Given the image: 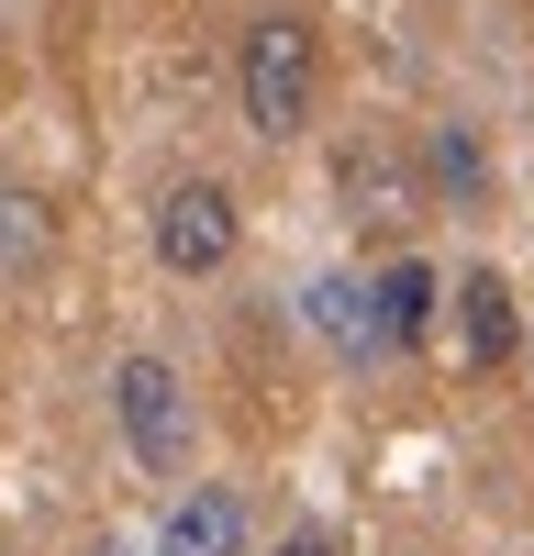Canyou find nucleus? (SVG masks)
<instances>
[{"label": "nucleus", "mask_w": 534, "mask_h": 556, "mask_svg": "<svg viewBox=\"0 0 534 556\" xmlns=\"http://www.w3.org/2000/svg\"><path fill=\"white\" fill-rule=\"evenodd\" d=\"M368 290H379V323H390V345H423V334H434V301H445V278H434L423 256H390V267L368 278Z\"/></svg>", "instance_id": "nucleus-7"}, {"label": "nucleus", "mask_w": 534, "mask_h": 556, "mask_svg": "<svg viewBox=\"0 0 534 556\" xmlns=\"http://www.w3.org/2000/svg\"><path fill=\"white\" fill-rule=\"evenodd\" d=\"M89 556H123V545H89Z\"/></svg>", "instance_id": "nucleus-12"}, {"label": "nucleus", "mask_w": 534, "mask_h": 556, "mask_svg": "<svg viewBox=\"0 0 534 556\" xmlns=\"http://www.w3.org/2000/svg\"><path fill=\"white\" fill-rule=\"evenodd\" d=\"M423 178H434L445 201H479V190H490V156H479V134H468V123H434V134H423Z\"/></svg>", "instance_id": "nucleus-8"}, {"label": "nucleus", "mask_w": 534, "mask_h": 556, "mask_svg": "<svg viewBox=\"0 0 534 556\" xmlns=\"http://www.w3.org/2000/svg\"><path fill=\"white\" fill-rule=\"evenodd\" d=\"M156 556H245V501H234V490H190V501L167 513Z\"/></svg>", "instance_id": "nucleus-6"}, {"label": "nucleus", "mask_w": 534, "mask_h": 556, "mask_svg": "<svg viewBox=\"0 0 534 556\" xmlns=\"http://www.w3.org/2000/svg\"><path fill=\"white\" fill-rule=\"evenodd\" d=\"M457 356L479 367V379L523 356V312H512V278H501V267H468V278H457Z\"/></svg>", "instance_id": "nucleus-4"}, {"label": "nucleus", "mask_w": 534, "mask_h": 556, "mask_svg": "<svg viewBox=\"0 0 534 556\" xmlns=\"http://www.w3.org/2000/svg\"><path fill=\"white\" fill-rule=\"evenodd\" d=\"M345 190H356V223H412V201H400V167H390V156H356Z\"/></svg>", "instance_id": "nucleus-9"}, {"label": "nucleus", "mask_w": 534, "mask_h": 556, "mask_svg": "<svg viewBox=\"0 0 534 556\" xmlns=\"http://www.w3.org/2000/svg\"><path fill=\"white\" fill-rule=\"evenodd\" d=\"M112 424H123V445H134V468H156V479H178V468H190V445H201L190 390H178L167 356H123V367H112Z\"/></svg>", "instance_id": "nucleus-2"}, {"label": "nucleus", "mask_w": 534, "mask_h": 556, "mask_svg": "<svg viewBox=\"0 0 534 556\" xmlns=\"http://www.w3.org/2000/svg\"><path fill=\"white\" fill-rule=\"evenodd\" d=\"M234 190L223 178H178V190H156V256L178 267V278H212L223 256H234Z\"/></svg>", "instance_id": "nucleus-3"}, {"label": "nucleus", "mask_w": 534, "mask_h": 556, "mask_svg": "<svg viewBox=\"0 0 534 556\" xmlns=\"http://www.w3.org/2000/svg\"><path fill=\"white\" fill-rule=\"evenodd\" d=\"M301 312H312V334H323L345 367L390 356V323H379V290H368V278H312V290H301Z\"/></svg>", "instance_id": "nucleus-5"}, {"label": "nucleus", "mask_w": 534, "mask_h": 556, "mask_svg": "<svg viewBox=\"0 0 534 556\" xmlns=\"http://www.w3.org/2000/svg\"><path fill=\"white\" fill-rule=\"evenodd\" d=\"M234 112H245L256 146H290V134H312V112H323V45H312L301 12L245 23V45H234Z\"/></svg>", "instance_id": "nucleus-1"}, {"label": "nucleus", "mask_w": 534, "mask_h": 556, "mask_svg": "<svg viewBox=\"0 0 534 556\" xmlns=\"http://www.w3.org/2000/svg\"><path fill=\"white\" fill-rule=\"evenodd\" d=\"M44 256V223H34V201L12 190V223H0V267H34Z\"/></svg>", "instance_id": "nucleus-10"}, {"label": "nucleus", "mask_w": 534, "mask_h": 556, "mask_svg": "<svg viewBox=\"0 0 534 556\" xmlns=\"http://www.w3.org/2000/svg\"><path fill=\"white\" fill-rule=\"evenodd\" d=\"M279 556H345V545H334L323 523H290V534H279Z\"/></svg>", "instance_id": "nucleus-11"}]
</instances>
